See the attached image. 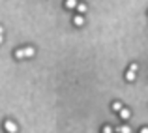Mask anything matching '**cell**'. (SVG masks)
Instances as JSON below:
<instances>
[{"label":"cell","instance_id":"cell-1","mask_svg":"<svg viewBox=\"0 0 148 133\" xmlns=\"http://www.w3.org/2000/svg\"><path fill=\"white\" fill-rule=\"evenodd\" d=\"M4 130L8 133H17V124L11 122V120H6V122H4Z\"/></svg>","mask_w":148,"mask_h":133},{"label":"cell","instance_id":"cell-2","mask_svg":"<svg viewBox=\"0 0 148 133\" xmlns=\"http://www.w3.org/2000/svg\"><path fill=\"white\" fill-rule=\"evenodd\" d=\"M135 77H137V71H135V69H127V73H126V81H130V83H131V81H135Z\"/></svg>","mask_w":148,"mask_h":133},{"label":"cell","instance_id":"cell-3","mask_svg":"<svg viewBox=\"0 0 148 133\" xmlns=\"http://www.w3.org/2000/svg\"><path fill=\"white\" fill-rule=\"evenodd\" d=\"M73 25L75 26H83L84 25V17L83 15H75V17H73Z\"/></svg>","mask_w":148,"mask_h":133},{"label":"cell","instance_id":"cell-4","mask_svg":"<svg viewBox=\"0 0 148 133\" xmlns=\"http://www.w3.org/2000/svg\"><path fill=\"white\" fill-rule=\"evenodd\" d=\"M130 116H131L130 109H122V111H120V118H122V120H130Z\"/></svg>","mask_w":148,"mask_h":133},{"label":"cell","instance_id":"cell-5","mask_svg":"<svg viewBox=\"0 0 148 133\" xmlns=\"http://www.w3.org/2000/svg\"><path fill=\"white\" fill-rule=\"evenodd\" d=\"M111 109H112V111H114V112H120V111H122V103H120V101H112V105H111Z\"/></svg>","mask_w":148,"mask_h":133},{"label":"cell","instance_id":"cell-6","mask_svg":"<svg viewBox=\"0 0 148 133\" xmlns=\"http://www.w3.org/2000/svg\"><path fill=\"white\" fill-rule=\"evenodd\" d=\"M77 4H79L77 0H66V2H64V6L68 8V10H73V8H77Z\"/></svg>","mask_w":148,"mask_h":133},{"label":"cell","instance_id":"cell-7","mask_svg":"<svg viewBox=\"0 0 148 133\" xmlns=\"http://www.w3.org/2000/svg\"><path fill=\"white\" fill-rule=\"evenodd\" d=\"M86 10H88V8H86V4H83V2H79V4H77V11H79V15L86 13Z\"/></svg>","mask_w":148,"mask_h":133},{"label":"cell","instance_id":"cell-8","mask_svg":"<svg viewBox=\"0 0 148 133\" xmlns=\"http://www.w3.org/2000/svg\"><path fill=\"white\" fill-rule=\"evenodd\" d=\"M116 133H131L130 126H122V128H116Z\"/></svg>","mask_w":148,"mask_h":133},{"label":"cell","instance_id":"cell-9","mask_svg":"<svg viewBox=\"0 0 148 133\" xmlns=\"http://www.w3.org/2000/svg\"><path fill=\"white\" fill-rule=\"evenodd\" d=\"M15 58H17V60H23V58H26V56H25V51H23V49H17V51H15Z\"/></svg>","mask_w":148,"mask_h":133},{"label":"cell","instance_id":"cell-10","mask_svg":"<svg viewBox=\"0 0 148 133\" xmlns=\"http://www.w3.org/2000/svg\"><path fill=\"white\" fill-rule=\"evenodd\" d=\"M23 51H25V56H34V53H36L34 47H26V49H23Z\"/></svg>","mask_w":148,"mask_h":133},{"label":"cell","instance_id":"cell-11","mask_svg":"<svg viewBox=\"0 0 148 133\" xmlns=\"http://www.w3.org/2000/svg\"><path fill=\"white\" fill-rule=\"evenodd\" d=\"M101 133H114V130H112L111 126H105L103 130H101Z\"/></svg>","mask_w":148,"mask_h":133},{"label":"cell","instance_id":"cell-12","mask_svg":"<svg viewBox=\"0 0 148 133\" xmlns=\"http://www.w3.org/2000/svg\"><path fill=\"white\" fill-rule=\"evenodd\" d=\"M141 133H148V128H141Z\"/></svg>","mask_w":148,"mask_h":133},{"label":"cell","instance_id":"cell-13","mask_svg":"<svg viewBox=\"0 0 148 133\" xmlns=\"http://www.w3.org/2000/svg\"><path fill=\"white\" fill-rule=\"evenodd\" d=\"M2 34H4V28H2V26H0V36H2Z\"/></svg>","mask_w":148,"mask_h":133},{"label":"cell","instance_id":"cell-14","mask_svg":"<svg viewBox=\"0 0 148 133\" xmlns=\"http://www.w3.org/2000/svg\"><path fill=\"white\" fill-rule=\"evenodd\" d=\"M0 43H2V36H0Z\"/></svg>","mask_w":148,"mask_h":133}]
</instances>
